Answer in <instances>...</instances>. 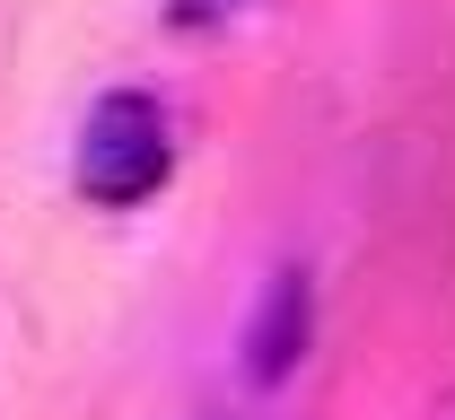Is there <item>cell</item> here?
Masks as SVG:
<instances>
[{
  "mask_svg": "<svg viewBox=\"0 0 455 420\" xmlns=\"http://www.w3.org/2000/svg\"><path fill=\"white\" fill-rule=\"evenodd\" d=\"M167 115L140 97V88H114L88 106V131H79V193L106 202V210H132L167 184Z\"/></svg>",
  "mask_w": 455,
  "mask_h": 420,
  "instance_id": "6da1fadb",
  "label": "cell"
},
{
  "mask_svg": "<svg viewBox=\"0 0 455 420\" xmlns=\"http://www.w3.org/2000/svg\"><path fill=\"white\" fill-rule=\"evenodd\" d=\"M307 324H315V298H307V272H272V289L245 324V376L254 385H281L289 368L307 360Z\"/></svg>",
  "mask_w": 455,
  "mask_h": 420,
  "instance_id": "7a4b0ae2",
  "label": "cell"
}]
</instances>
